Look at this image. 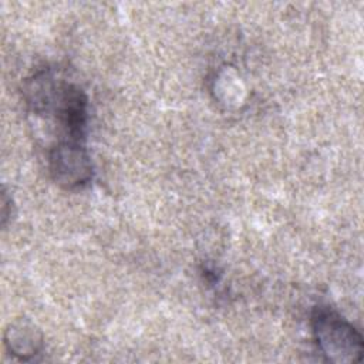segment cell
<instances>
[{"instance_id":"cell-2","label":"cell","mask_w":364,"mask_h":364,"mask_svg":"<svg viewBox=\"0 0 364 364\" xmlns=\"http://www.w3.org/2000/svg\"><path fill=\"white\" fill-rule=\"evenodd\" d=\"M311 331L326 360L333 363H357L363 357L361 333L338 311L317 306L311 313Z\"/></svg>"},{"instance_id":"cell-4","label":"cell","mask_w":364,"mask_h":364,"mask_svg":"<svg viewBox=\"0 0 364 364\" xmlns=\"http://www.w3.org/2000/svg\"><path fill=\"white\" fill-rule=\"evenodd\" d=\"M4 344L13 355L18 357L20 360H30L40 353L43 338L33 326L16 323L10 324L6 330Z\"/></svg>"},{"instance_id":"cell-3","label":"cell","mask_w":364,"mask_h":364,"mask_svg":"<svg viewBox=\"0 0 364 364\" xmlns=\"http://www.w3.org/2000/svg\"><path fill=\"white\" fill-rule=\"evenodd\" d=\"M51 178L64 189L74 191L87 186L92 179V162L80 141H58L48 152Z\"/></svg>"},{"instance_id":"cell-1","label":"cell","mask_w":364,"mask_h":364,"mask_svg":"<svg viewBox=\"0 0 364 364\" xmlns=\"http://www.w3.org/2000/svg\"><path fill=\"white\" fill-rule=\"evenodd\" d=\"M23 94L33 114L54 119L63 131L64 138L60 141L81 142L88 121V98L80 85L46 68L26 81Z\"/></svg>"}]
</instances>
